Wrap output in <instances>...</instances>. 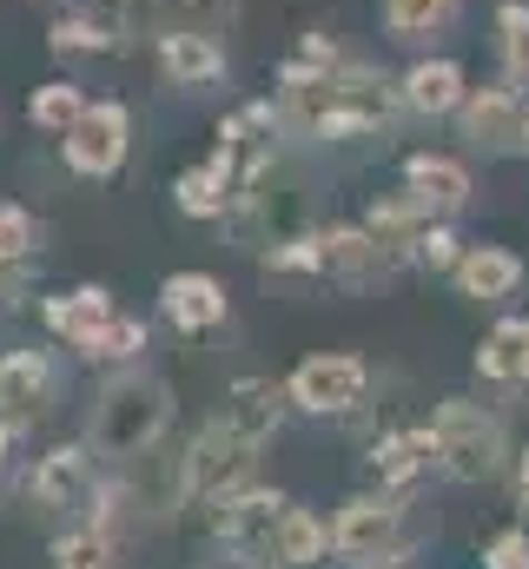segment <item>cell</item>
Returning <instances> with one entry per match:
<instances>
[{"instance_id": "obj_1", "label": "cell", "mask_w": 529, "mask_h": 569, "mask_svg": "<svg viewBox=\"0 0 529 569\" xmlns=\"http://www.w3.org/2000/svg\"><path fill=\"white\" fill-rule=\"evenodd\" d=\"M166 430H172V385L139 371V365H120L113 378H100L80 437H87V450L100 463L127 470V463H146L166 443Z\"/></svg>"}, {"instance_id": "obj_2", "label": "cell", "mask_w": 529, "mask_h": 569, "mask_svg": "<svg viewBox=\"0 0 529 569\" xmlns=\"http://www.w3.org/2000/svg\"><path fill=\"white\" fill-rule=\"evenodd\" d=\"M259 483V443H246L232 425L199 430L179 457H172V490H166V517H186V510H219L232 490Z\"/></svg>"}, {"instance_id": "obj_3", "label": "cell", "mask_w": 529, "mask_h": 569, "mask_svg": "<svg viewBox=\"0 0 529 569\" xmlns=\"http://www.w3.org/2000/svg\"><path fill=\"white\" fill-rule=\"evenodd\" d=\"M430 430H437V450H443V477H457V483H497L517 463L503 418L470 405V398H443L430 411Z\"/></svg>"}, {"instance_id": "obj_4", "label": "cell", "mask_w": 529, "mask_h": 569, "mask_svg": "<svg viewBox=\"0 0 529 569\" xmlns=\"http://www.w3.org/2000/svg\"><path fill=\"white\" fill-rule=\"evenodd\" d=\"M417 537H410V497L391 490H358L331 510V563L345 569H371L385 557H410Z\"/></svg>"}, {"instance_id": "obj_5", "label": "cell", "mask_w": 529, "mask_h": 569, "mask_svg": "<svg viewBox=\"0 0 529 569\" xmlns=\"http://www.w3.org/2000/svg\"><path fill=\"white\" fill-rule=\"evenodd\" d=\"M93 490H100V457L87 450V437H80V443H53V450L33 457L27 477H20V503H27L33 517H60V523H73V517L93 503Z\"/></svg>"}, {"instance_id": "obj_6", "label": "cell", "mask_w": 529, "mask_h": 569, "mask_svg": "<svg viewBox=\"0 0 529 569\" xmlns=\"http://www.w3.org/2000/svg\"><path fill=\"white\" fill-rule=\"evenodd\" d=\"M285 391H291V411L305 418H351L371 398V365L358 351H311L285 378Z\"/></svg>"}, {"instance_id": "obj_7", "label": "cell", "mask_w": 529, "mask_h": 569, "mask_svg": "<svg viewBox=\"0 0 529 569\" xmlns=\"http://www.w3.org/2000/svg\"><path fill=\"white\" fill-rule=\"evenodd\" d=\"M285 510H291V497H285V490H264V483L232 490L219 510H206V517H212V543H219V557H252V563H271V543H278Z\"/></svg>"}, {"instance_id": "obj_8", "label": "cell", "mask_w": 529, "mask_h": 569, "mask_svg": "<svg viewBox=\"0 0 529 569\" xmlns=\"http://www.w3.org/2000/svg\"><path fill=\"white\" fill-rule=\"evenodd\" d=\"M53 405H60V365L33 345L0 351V425L33 430L40 418H53Z\"/></svg>"}, {"instance_id": "obj_9", "label": "cell", "mask_w": 529, "mask_h": 569, "mask_svg": "<svg viewBox=\"0 0 529 569\" xmlns=\"http://www.w3.org/2000/svg\"><path fill=\"white\" fill-rule=\"evenodd\" d=\"M40 325H47L60 345H73L80 358H100L107 331L120 325V305H113L107 284H73V291H53V298L40 305Z\"/></svg>"}, {"instance_id": "obj_10", "label": "cell", "mask_w": 529, "mask_h": 569, "mask_svg": "<svg viewBox=\"0 0 529 569\" xmlns=\"http://www.w3.org/2000/svg\"><path fill=\"white\" fill-rule=\"evenodd\" d=\"M127 146H132V113L120 100H93L80 113V127L67 133V166L80 179H113L127 166Z\"/></svg>"}, {"instance_id": "obj_11", "label": "cell", "mask_w": 529, "mask_h": 569, "mask_svg": "<svg viewBox=\"0 0 529 569\" xmlns=\"http://www.w3.org/2000/svg\"><path fill=\"white\" fill-rule=\"evenodd\" d=\"M365 463H371V483H378V490L417 497V483H423L430 470H443V450H437V430L430 425H397L371 443Z\"/></svg>"}, {"instance_id": "obj_12", "label": "cell", "mask_w": 529, "mask_h": 569, "mask_svg": "<svg viewBox=\"0 0 529 569\" xmlns=\"http://www.w3.org/2000/svg\"><path fill=\"white\" fill-rule=\"evenodd\" d=\"M318 246H325V279H338L345 291H365V284L397 272V252L371 226H325Z\"/></svg>"}, {"instance_id": "obj_13", "label": "cell", "mask_w": 529, "mask_h": 569, "mask_svg": "<svg viewBox=\"0 0 529 569\" xmlns=\"http://www.w3.org/2000/svg\"><path fill=\"white\" fill-rule=\"evenodd\" d=\"M159 311H166L172 331L206 338V331L226 325V284L212 279V272H172V279L159 284Z\"/></svg>"}, {"instance_id": "obj_14", "label": "cell", "mask_w": 529, "mask_h": 569, "mask_svg": "<svg viewBox=\"0 0 529 569\" xmlns=\"http://www.w3.org/2000/svg\"><path fill=\"white\" fill-rule=\"evenodd\" d=\"M463 140L483 146V152H517V146L529 140L523 100H517L510 87H483V93H470V100H463Z\"/></svg>"}, {"instance_id": "obj_15", "label": "cell", "mask_w": 529, "mask_h": 569, "mask_svg": "<svg viewBox=\"0 0 529 569\" xmlns=\"http://www.w3.org/2000/svg\"><path fill=\"white\" fill-rule=\"evenodd\" d=\"M127 557H132V537L113 530V523H100L93 510H80L53 537V569H127Z\"/></svg>"}, {"instance_id": "obj_16", "label": "cell", "mask_w": 529, "mask_h": 569, "mask_svg": "<svg viewBox=\"0 0 529 569\" xmlns=\"http://www.w3.org/2000/svg\"><path fill=\"white\" fill-rule=\"evenodd\" d=\"M285 411H291V391L285 385H271V378H239L232 391H226V405H219V425H232L246 443H271L278 425H285Z\"/></svg>"}, {"instance_id": "obj_17", "label": "cell", "mask_w": 529, "mask_h": 569, "mask_svg": "<svg viewBox=\"0 0 529 569\" xmlns=\"http://www.w3.org/2000/svg\"><path fill=\"white\" fill-rule=\"evenodd\" d=\"M450 279H457V291H463L470 305H503V298L523 291V259L503 252V246H470Z\"/></svg>"}, {"instance_id": "obj_18", "label": "cell", "mask_w": 529, "mask_h": 569, "mask_svg": "<svg viewBox=\"0 0 529 569\" xmlns=\"http://www.w3.org/2000/svg\"><path fill=\"white\" fill-rule=\"evenodd\" d=\"M477 378L497 391H523L529 385V318H497L477 345Z\"/></svg>"}, {"instance_id": "obj_19", "label": "cell", "mask_w": 529, "mask_h": 569, "mask_svg": "<svg viewBox=\"0 0 529 569\" xmlns=\"http://www.w3.org/2000/svg\"><path fill=\"white\" fill-rule=\"evenodd\" d=\"M331 563V523L291 497L285 523H278V543H271V569H325Z\"/></svg>"}, {"instance_id": "obj_20", "label": "cell", "mask_w": 529, "mask_h": 569, "mask_svg": "<svg viewBox=\"0 0 529 569\" xmlns=\"http://www.w3.org/2000/svg\"><path fill=\"white\" fill-rule=\"evenodd\" d=\"M365 226L391 246L397 259H410V252H417V239L437 226V206H430V199H417V192L403 186V192H391V199H378V206H371V219H365Z\"/></svg>"}, {"instance_id": "obj_21", "label": "cell", "mask_w": 529, "mask_h": 569, "mask_svg": "<svg viewBox=\"0 0 529 569\" xmlns=\"http://www.w3.org/2000/svg\"><path fill=\"white\" fill-rule=\"evenodd\" d=\"M159 67L172 87H206L226 73V53L212 33H159Z\"/></svg>"}, {"instance_id": "obj_22", "label": "cell", "mask_w": 529, "mask_h": 569, "mask_svg": "<svg viewBox=\"0 0 529 569\" xmlns=\"http://www.w3.org/2000/svg\"><path fill=\"white\" fill-rule=\"evenodd\" d=\"M403 186H410L417 199H430L437 212H463V206H470V172H463L457 159H443V152H417V159L403 166Z\"/></svg>"}, {"instance_id": "obj_23", "label": "cell", "mask_w": 529, "mask_h": 569, "mask_svg": "<svg viewBox=\"0 0 529 569\" xmlns=\"http://www.w3.org/2000/svg\"><path fill=\"white\" fill-rule=\"evenodd\" d=\"M172 206L186 212V219H232V206H239V186L206 159V166H192V172H179V186H172Z\"/></svg>"}, {"instance_id": "obj_24", "label": "cell", "mask_w": 529, "mask_h": 569, "mask_svg": "<svg viewBox=\"0 0 529 569\" xmlns=\"http://www.w3.org/2000/svg\"><path fill=\"white\" fill-rule=\"evenodd\" d=\"M403 100L417 113H450V107H463V73L450 60H423V67L403 73Z\"/></svg>"}, {"instance_id": "obj_25", "label": "cell", "mask_w": 529, "mask_h": 569, "mask_svg": "<svg viewBox=\"0 0 529 569\" xmlns=\"http://www.w3.org/2000/svg\"><path fill=\"white\" fill-rule=\"evenodd\" d=\"M457 20V0H385V27L391 40H430Z\"/></svg>"}, {"instance_id": "obj_26", "label": "cell", "mask_w": 529, "mask_h": 569, "mask_svg": "<svg viewBox=\"0 0 529 569\" xmlns=\"http://www.w3.org/2000/svg\"><path fill=\"white\" fill-rule=\"evenodd\" d=\"M87 107H93V100H87V93H80L73 80H53V87H40V93H33V107H27V120L67 140V133L80 127V113H87Z\"/></svg>"}, {"instance_id": "obj_27", "label": "cell", "mask_w": 529, "mask_h": 569, "mask_svg": "<svg viewBox=\"0 0 529 569\" xmlns=\"http://www.w3.org/2000/svg\"><path fill=\"white\" fill-rule=\"evenodd\" d=\"M232 13H239V0H159L166 33H226Z\"/></svg>"}, {"instance_id": "obj_28", "label": "cell", "mask_w": 529, "mask_h": 569, "mask_svg": "<svg viewBox=\"0 0 529 569\" xmlns=\"http://www.w3.org/2000/svg\"><path fill=\"white\" fill-rule=\"evenodd\" d=\"M40 252V219L27 206H0V259L7 266H33Z\"/></svg>"}, {"instance_id": "obj_29", "label": "cell", "mask_w": 529, "mask_h": 569, "mask_svg": "<svg viewBox=\"0 0 529 569\" xmlns=\"http://www.w3.org/2000/svg\"><path fill=\"white\" fill-rule=\"evenodd\" d=\"M53 47H60V53H113L120 33L100 27L93 13H80V20H60V27H53Z\"/></svg>"}, {"instance_id": "obj_30", "label": "cell", "mask_w": 529, "mask_h": 569, "mask_svg": "<svg viewBox=\"0 0 529 569\" xmlns=\"http://www.w3.org/2000/svg\"><path fill=\"white\" fill-rule=\"evenodd\" d=\"M483 569H529V530L523 523H510V530H497V537H483Z\"/></svg>"}, {"instance_id": "obj_31", "label": "cell", "mask_w": 529, "mask_h": 569, "mask_svg": "<svg viewBox=\"0 0 529 569\" xmlns=\"http://www.w3.org/2000/svg\"><path fill=\"white\" fill-rule=\"evenodd\" d=\"M139 351H146V325L120 311V325L107 331V345H100V358H93V365H113V371H120V365H139Z\"/></svg>"}, {"instance_id": "obj_32", "label": "cell", "mask_w": 529, "mask_h": 569, "mask_svg": "<svg viewBox=\"0 0 529 569\" xmlns=\"http://www.w3.org/2000/svg\"><path fill=\"white\" fill-rule=\"evenodd\" d=\"M503 60H510V80L529 87V7H503Z\"/></svg>"}, {"instance_id": "obj_33", "label": "cell", "mask_w": 529, "mask_h": 569, "mask_svg": "<svg viewBox=\"0 0 529 569\" xmlns=\"http://www.w3.org/2000/svg\"><path fill=\"white\" fill-rule=\"evenodd\" d=\"M410 259H417L423 272H457V259H463V252H457V232H450V226H430V232L417 239V252H410Z\"/></svg>"}, {"instance_id": "obj_34", "label": "cell", "mask_w": 529, "mask_h": 569, "mask_svg": "<svg viewBox=\"0 0 529 569\" xmlns=\"http://www.w3.org/2000/svg\"><path fill=\"white\" fill-rule=\"evenodd\" d=\"M20 279H27V266H7V259H0V318L13 311V298H20Z\"/></svg>"}, {"instance_id": "obj_35", "label": "cell", "mask_w": 529, "mask_h": 569, "mask_svg": "<svg viewBox=\"0 0 529 569\" xmlns=\"http://www.w3.org/2000/svg\"><path fill=\"white\" fill-rule=\"evenodd\" d=\"M510 497H517V510L529 517V450H517V463H510Z\"/></svg>"}, {"instance_id": "obj_36", "label": "cell", "mask_w": 529, "mask_h": 569, "mask_svg": "<svg viewBox=\"0 0 529 569\" xmlns=\"http://www.w3.org/2000/svg\"><path fill=\"white\" fill-rule=\"evenodd\" d=\"M13 437H20V430H13V425H0V490L13 483Z\"/></svg>"}, {"instance_id": "obj_37", "label": "cell", "mask_w": 529, "mask_h": 569, "mask_svg": "<svg viewBox=\"0 0 529 569\" xmlns=\"http://www.w3.org/2000/svg\"><path fill=\"white\" fill-rule=\"evenodd\" d=\"M219 569H271V563H252V557H226Z\"/></svg>"}, {"instance_id": "obj_38", "label": "cell", "mask_w": 529, "mask_h": 569, "mask_svg": "<svg viewBox=\"0 0 529 569\" xmlns=\"http://www.w3.org/2000/svg\"><path fill=\"white\" fill-rule=\"evenodd\" d=\"M371 569H410V557H385V563H371Z\"/></svg>"}, {"instance_id": "obj_39", "label": "cell", "mask_w": 529, "mask_h": 569, "mask_svg": "<svg viewBox=\"0 0 529 569\" xmlns=\"http://www.w3.org/2000/svg\"><path fill=\"white\" fill-rule=\"evenodd\" d=\"M523 146H529V140H523Z\"/></svg>"}]
</instances>
